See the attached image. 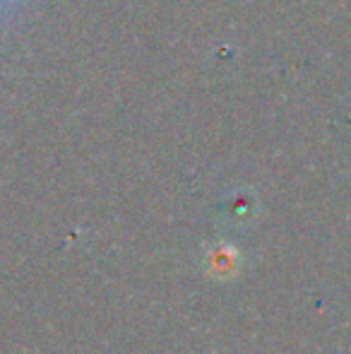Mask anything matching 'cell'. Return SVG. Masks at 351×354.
I'll return each instance as SVG.
<instances>
[{"label":"cell","instance_id":"6da1fadb","mask_svg":"<svg viewBox=\"0 0 351 354\" xmlns=\"http://www.w3.org/2000/svg\"><path fill=\"white\" fill-rule=\"evenodd\" d=\"M234 266H236V258H234V251H231V248L214 246L210 251V258H207V268H210L212 275L219 277V275H226V272L231 275Z\"/></svg>","mask_w":351,"mask_h":354},{"label":"cell","instance_id":"7a4b0ae2","mask_svg":"<svg viewBox=\"0 0 351 354\" xmlns=\"http://www.w3.org/2000/svg\"><path fill=\"white\" fill-rule=\"evenodd\" d=\"M10 3H12V0H0V12H3V10L8 8Z\"/></svg>","mask_w":351,"mask_h":354}]
</instances>
